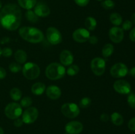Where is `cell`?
<instances>
[{
	"label": "cell",
	"instance_id": "obj_33",
	"mask_svg": "<svg viewBox=\"0 0 135 134\" xmlns=\"http://www.w3.org/2000/svg\"><path fill=\"white\" fill-rule=\"evenodd\" d=\"M132 26H133V22L129 20H127L123 23L122 29L123 30V31H128L131 29Z\"/></svg>",
	"mask_w": 135,
	"mask_h": 134
},
{
	"label": "cell",
	"instance_id": "obj_34",
	"mask_svg": "<svg viewBox=\"0 0 135 134\" xmlns=\"http://www.w3.org/2000/svg\"><path fill=\"white\" fill-rule=\"evenodd\" d=\"M13 55V50L9 47H5L2 49V55L5 57H10Z\"/></svg>",
	"mask_w": 135,
	"mask_h": 134
},
{
	"label": "cell",
	"instance_id": "obj_1",
	"mask_svg": "<svg viewBox=\"0 0 135 134\" xmlns=\"http://www.w3.org/2000/svg\"><path fill=\"white\" fill-rule=\"evenodd\" d=\"M21 19L22 12L16 4H7L0 11V24L9 31L17 30L21 23Z\"/></svg>",
	"mask_w": 135,
	"mask_h": 134
},
{
	"label": "cell",
	"instance_id": "obj_48",
	"mask_svg": "<svg viewBox=\"0 0 135 134\" xmlns=\"http://www.w3.org/2000/svg\"><path fill=\"white\" fill-rule=\"evenodd\" d=\"M97 1H104V0H97Z\"/></svg>",
	"mask_w": 135,
	"mask_h": 134
},
{
	"label": "cell",
	"instance_id": "obj_6",
	"mask_svg": "<svg viewBox=\"0 0 135 134\" xmlns=\"http://www.w3.org/2000/svg\"><path fill=\"white\" fill-rule=\"evenodd\" d=\"M22 114V106L17 102H10L5 109V114L11 120H15L20 118Z\"/></svg>",
	"mask_w": 135,
	"mask_h": 134
},
{
	"label": "cell",
	"instance_id": "obj_19",
	"mask_svg": "<svg viewBox=\"0 0 135 134\" xmlns=\"http://www.w3.org/2000/svg\"><path fill=\"white\" fill-rule=\"evenodd\" d=\"M20 7L26 10H31L36 5V0H17Z\"/></svg>",
	"mask_w": 135,
	"mask_h": 134
},
{
	"label": "cell",
	"instance_id": "obj_8",
	"mask_svg": "<svg viewBox=\"0 0 135 134\" xmlns=\"http://www.w3.org/2000/svg\"><path fill=\"white\" fill-rule=\"evenodd\" d=\"M39 115L38 109L34 106L27 108L22 114V120L26 124H30L35 122Z\"/></svg>",
	"mask_w": 135,
	"mask_h": 134
},
{
	"label": "cell",
	"instance_id": "obj_20",
	"mask_svg": "<svg viewBox=\"0 0 135 134\" xmlns=\"http://www.w3.org/2000/svg\"><path fill=\"white\" fill-rule=\"evenodd\" d=\"M15 59L19 64H25L27 60V54L24 50L18 49L15 53Z\"/></svg>",
	"mask_w": 135,
	"mask_h": 134
},
{
	"label": "cell",
	"instance_id": "obj_11",
	"mask_svg": "<svg viewBox=\"0 0 135 134\" xmlns=\"http://www.w3.org/2000/svg\"><path fill=\"white\" fill-rule=\"evenodd\" d=\"M113 89L117 93L127 95L131 93V86L127 81L125 80H118L113 84Z\"/></svg>",
	"mask_w": 135,
	"mask_h": 134
},
{
	"label": "cell",
	"instance_id": "obj_44",
	"mask_svg": "<svg viewBox=\"0 0 135 134\" xmlns=\"http://www.w3.org/2000/svg\"><path fill=\"white\" fill-rule=\"evenodd\" d=\"M131 22L135 24V13H133L131 16Z\"/></svg>",
	"mask_w": 135,
	"mask_h": 134
},
{
	"label": "cell",
	"instance_id": "obj_24",
	"mask_svg": "<svg viewBox=\"0 0 135 134\" xmlns=\"http://www.w3.org/2000/svg\"><path fill=\"white\" fill-rule=\"evenodd\" d=\"M109 20L115 26L121 24L123 22V18L120 14L117 13H113L109 16Z\"/></svg>",
	"mask_w": 135,
	"mask_h": 134
},
{
	"label": "cell",
	"instance_id": "obj_23",
	"mask_svg": "<svg viewBox=\"0 0 135 134\" xmlns=\"http://www.w3.org/2000/svg\"><path fill=\"white\" fill-rule=\"evenodd\" d=\"M114 47L112 43H107L103 47L102 54L104 58H108L113 53Z\"/></svg>",
	"mask_w": 135,
	"mask_h": 134
},
{
	"label": "cell",
	"instance_id": "obj_37",
	"mask_svg": "<svg viewBox=\"0 0 135 134\" xmlns=\"http://www.w3.org/2000/svg\"><path fill=\"white\" fill-rule=\"evenodd\" d=\"M23 123H24V122H23V121H22V120L21 119V118H17V119L15 120L13 124H14V126H15V127H21Z\"/></svg>",
	"mask_w": 135,
	"mask_h": 134
},
{
	"label": "cell",
	"instance_id": "obj_39",
	"mask_svg": "<svg viewBox=\"0 0 135 134\" xmlns=\"http://www.w3.org/2000/svg\"><path fill=\"white\" fill-rule=\"evenodd\" d=\"M109 120V116L108 115L107 113H102L100 116V120L102 122H108Z\"/></svg>",
	"mask_w": 135,
	"mask_h": 134
},
{
	"label": "cell",
	"instance_id": "obj_31",
	"mask_svg": "<svg viewBox=\"0 0 135 134\" xmlns=\"http://www.w3.org/2000/svg\"><path fill=\"white\" fill-rule=\"evenodd\" d=\"M9 68L12 73H18L21 70V64L17 62H13L9 64Z\"/></svg>",
	"mask_w": 135,
	"mask_h": 134
},
{
	"label": "cell",
	"instance_id": "obj_17",
	"mask_svg": "<svg viewBox=\"0 0 135 134\" xmlns=\"http://www.w3.org/2000/svg\"><path fill=\"white\" fill-rule=\"evenodd\" d=\"M46 95L51 100H57L61 95V90L57 85H50L46 89Z\"/></svg>",
	"mask_w": 135,
	"mask_h": 134
},
{
	"label": "cell",
	"instance_id": "obj_46",
	"mask_svg": "<svg viewBox=\"0 0 135 134\" xmlns=\"http://www.w3.org/2000/svg\"><path fill=\"white\" fill-rule=\"evenodd\" d=\"M1 55H2V49H1V47H0V56H1Z\"/></svg>",
	"mask_w": 135,
	"mask_h": 134
},
{
	"label": "cell",
	"instance_id": "obj_7",
	"mask_svg": "<svg viewBox=\"0 0 135 134\" xmlns=\"http://www.w3.org/2000/svg\"><path fill=\"white\" fill-rule=\"evenodd\" d=\"M105 61L102 58L96 57L91 61V70L96 76H100L104 74L105 71Z\"/></svg>",
	"mask_w": 135,
	"mask_h": 134
},
{
	"label": "cell",
	"instance_id": "obj_38",
	"mask_svg": "<svg viewBox=\"0 0 135 134\" xmlns=\"http://www.w3.org/2000/svg\"><path fill=\"white\" fill-rule=\"evenodd\" d=\"M88 41L90 43H91V44L95 45L96 44V43H98V38L96 35H92V36H90Z\"/></svg>",
	"mask_w": 135,
	"mask_h": 134
},
{
	"label": "cell",
	"instance_id": "obj_35",
	"mask_svg": "<svg viewBox=\"0 0 135 134\" xmlns=\"http://www.w3.org/2000/svg\"><path fill=\"white\" fill-rule=\"evenodd\" d=\"M90 0H75V2L80 7H85L89 3Z\"/></svg>",
	"mask_w": 135,
	"mask_h": 134
},
{
	"label": "cell",
	"instance_id": "obj_49",
	"mask_svg": "<svg viewBox=\"0 0 135 134\" xmlns=\"http://www.w3.org/2000/svg\"><path fill=\"white\" fill-rule=\"evenodd\" d=\"M0 25H1V24H0Z\"/></svg>",
	"mask_w": 135,
	"mask_h": 134
},
{
	"label": "cell",
	"instance_id": "obj_42",
	"mask_svg": "<svg viewBox=\"0 0 135 134\" xmlns=\"http://www.w3.org/2000/svg\"><path fill=\"white\" fill-rule=\"evenodd\" d=\"M9 40H10V39H9V38H3L1 41H0V43H1V44H4V43H9Z\"/></svg>",
	"mask_w": 135,
	"mask_h": 134
},
{
	"label": "cell",
	"instance_id": "obj_27",
	"mask_svg": "<svg viewBox=\"0 0 135 134\" xmlns=\"http://www.w3.org/2000/svg\"><path fill=\"white\" fill-rule=\"evenodd\" d=\"M79 72V67L76 64H71L69 66L66 70V73L70 76H73L77 74Z\"/></svg>",
	"mask_w": 135,
	"mask_h": 134
},
{
	"label": "cell",
	"instance_id": "obj_12",
	"mask_svg": "<svg viewBox=\"0 0 135 134\" xmlns=\"http://www.w3.org/2000/svg\"><path fill=\"white\" fill-rule=\"evenodd\" d=\"M90 34L87 29L80 28L74 31L73 33V38L78 43H84L89 39Z\"/></svg>",
	"mask_w": 135,
	"mask_h": 134
},
{
	"label": "cell",
	"instance_id": "obj_15",
	"mask_svg": "<svg viewBox=\"0 0 135 134\" xmlns=\"http://www.w3.org/2000/svg\"><path fill=\"white\" fill-rule=\"evenodd\" d=\"M34 12L38 17H46L50 15V9L44 3L39 2L34 7Z\"/></svg>",
	"mask_w": 135,
	"mask_h": 134
},
{
	"label": "cell",
	"instance_id": "obj_30",
	"mask_svg": "<svg viewBox=\"0 0 135 134\" xmlns=\"http://www.w3.org/2000/svg\"><path fill=\"white\" fill-rule=\"evenodd\" d=\"M32 104V100L30 97H24L21 100V106L23 108H28L30 107V105Z\"/></svg>",
	"mask_w": 135,
	"mask_h": 134
},
{
	"label": "cell",
	"instance_id": "obj_21",
	"mask_svg": "<svg viewBox=\"0 0 135 134\" xmlns=\"http://www.w3.org/2000/svg\"><path fill=\"white\" fill-rule=\"evenodd\" d=\"M111 120L113 124L117 126H121L124 122L123 116L120 113L117 112L112 113V114L111 115Z\"/></svg>",
	"mask_w": 135,
	"mask_h": 134
},
{
	"label": "cell",
	"instance_id": "obj_47",
	"mask_svg": "<svg viewBox=\"0 0 135 134\" xmlns=\"http://www.w3.org/2000/svg\"><path fill=\"white\" fill-rule=\"evenodd\" d=\"M1 7H2V3H1V1H0V9H1Z\"/></svg>",
	"mask_w": 135,
	"mask_h": 134
},
{
	"label": "cell",
	"instance_id": "obj_40",
	"mask_svg": "<svg viewBox=\"0 0 135 134\" xmlns=\"http://www.w3.org/2000/svg\"><path fill=\"white\" fill-rule=\"evenodd\" d=\"M7 76L6 70L2 67H0V80H3Z\"/></svg>",
	"mask_w": 135,
	"mask_h": 134
},
{
	"label": "cell",
	"instance_id": "obj_5",
	"mask_svg": "<svg viewBox=\"0 0 135 134\" xmlns=\"http://www.w3.org/2000/svg\"><path fill=\"white\" fill-rule=\"evenodd\" d=\"M61 112L67 118L73 119L80 114V109L78 105L74 102H66L61 107Z\"/></svg>",
	"mask_w": 135,
	"mask_h": 134
},
{
	"label": "cell",
	"instance_id": "obj_43",
	"mask_svg": "<svg viewBox=\"0 0 135 134\" xmlns=\"http://www.w3.org/2000/svg\"><path fill=\"white\" fill-rule=\"evenodd\" d=\"M129 74H130L131 76H133V78H135V66L133 67V68L130 70V71H129Z\"/></svg>",
	"mask_w": 135,
	"mask_h": 134
},
{
	"label": "cell",
	"instance_id": "obj_22",
	"mask_svg": "<svg viewBox=\"0 0 135 134\" xmlns=\"http://www.w3.org/2000/svg\"><path fill=\"white\" fill-rule=\"evenodd\" d=\"M84 25L88 30L90 31H94L97 26V21L94 17H88L86 18Z\"/></svg>",
	"mask_w": 135,
	"mask_h": 134
},
{
	"label": "cell",
	"instance_id": "obj_10",
	"mask_svg": "<svg viewBox=\"0 0 135 134\" xmlns=\"http://www.w3.org/2000/svg\"><path fill=\"white\" fill-rule=\"evenodd\" d=\"M47 41L52 45L59 44L62 42V35L58 29L55 27H49L46 30Z\"/></svg>",
	"mask_w": 135,
	"mask_h": 134
},
{
	"label": "cell",
	"instance_id": "obj_45",
	"mask_svg": "<svg viewBox=\"0 0 135 134\" xmlns=\"http://www.w3.org/2000/svg\"><path fill=\"white\" fill-rule=\"evenodd\" d=\"M0 134H4V131L2 129V127H0Z\"/></svg>",
	"mask_w": 135,
	"mask_h": 134
},
{
	"label": "cell",
	"instance_id": "obj_2",
	"mask_svg": "<svg viewBox=\"0 0 135 134\" xmlns=\"http://www.w3.org/2000/svg\"><path fill=\"white\" fill-rule=\"evenodd\" d=\"M20 36L27 42L38 43L43 41L44 35L43 32L38 28L30 26H23L18 30Z\"/></svg>",
	"mask_w": 135,
	"mask_h": 134
},
{
	"label": "cell",
	"instance_id": "obj_32",
	"mask_svg": "<svg viewBox=\"0 0 135 134\" xmlns=\"http://www.w3.org/2000/svg\"><path fill=\"white\" fill-rule=\"evenodd\" d=\"M127 102L132 109H135V93H129L127 97Z\"/></svg>",
	"mask_w": 135,
	"mask_h": 134
},
{
	"label": "cell",
	"instance_id": "obj_26",
	"mask_svg": "<svg viewBox=\"0 0 135 134\" xmlns=\"http://www.w3.org/2000/svg\"><path fill=\"white\" fill-rule=\"evenodd\" d=\"M25 17L28 22H32V23H36L39 20V17L32 10H27V11L25 13Z\"/></svg>",
	"mask_w": 135,
	"mask_h": 134
},
{
	"label": "cell",
	"instance_id": "obj_28",
	"mask_svg": "<svg viewBox=\"0 0 135 134\" xmlns=\"http://www.w3.org/2000/svg\"><path fill=\"white\" fill-rule=\"evenodd\" d=\"M101 5L104 9L106 10H111L115 7V4L113 0H104L102 2Z\"/></svg>",
	"mask_w": 135,
	"mask_h": 134
},
{
	"label": "cell",
	"instance_id": "obj_9",
	"mask_svg": "<svg viewBox=\"0 0 135 134\" xmlns=\"http://www.w3.org/2000/svg\"><path fill=\"white\" fill-rule=\"evenodd\" d=\"M129 72L126 64L122 63H118L113 64L110 69V74L114 78H121L125 77Z\"/></svg>",
	"mask_w": 135,
	"mask_h": 134
},
{
	"label": "cell",
	"instance_id": "obj_4",
	"mask_svg": "<svg viewBox=\"0 0 135 134\" xmlns=\"http://www.w3.org/2000/svg\"><path fill=\"white\" fill-rule=\"evenodd\" d=\"M22 74L28 80H35L40 76V68L38 64L29 62L25 63L22 67Z\"/></svg>",
	"mask_w": 135,
	"mask_h": 134
},
{
	"label": "cell",
	"instance_id": "obj_3",
	"mask_svg": "<svg viewBox=\"0 0 135 134\" xmlns=\"http://www.w3.org/2000/svg\"><path fill=\"white\" fill-rule=\"evenodd\" d=\"M66 69L63 65L58 63H52L46 68V77L51 80H57L64 77Z\"/></svg>",
	"mask_w": 135,
	"mask_h": 134
},
{
	"label": "cell",
	"instance_id": "obj_14",
	"mask_svg": "<svg viewBox=\"0 0 135 134\" xmlns=\"http://www.w3.org/2000/svg\"><path fill=\"white\" fill-rule=\"evenodd\" d=\"M65 130L68 134H79L83 131V125L79 121H71L66 124Z\"/></svg>",
	"mask_w": 135,
	"mask_h": 134
},
{
	"label": "cell",
	"instance_id": "obj_25",
	"mask_svg": "<svg viewBox=\"0 0 135 134\" xmlns=\"http://www.w3.org/2000/svg\"><path fill=\"white\" fill-rule=\"evenodd\" d=\"M10 97L13 101H18L22 97V91L17 87H13L10 91Z\"/></svg>",
	"mask_w": 135,
	"mask_h": 134
},
{
	"label": "cell",
	"instance_id": "obj_13",
	"mask_svg": "<svg viewBox=\"0 0 135 134\" xmlns=\"http://www.w3.org/2000/svg\"><path fill=\"white\" fill-rule=\"evenodd\" d=\"M109 38L113 43H121L124 38L123 30L118 26H113L109 31Z\"/></svg>",
	"mask_w": 135,
	"mask_h": 134
},
{
	"label": "cell",
	"instance_id": "obj_36",
	"mask_svg": "<svg viewBox=\"0 0 135 134\" xmlns=\"http://www.w3.org/2000/svg\"><path fill=\"white\" fill-rule=\"evenodd\" d=\"M128 127L131 131H135V117L131 118L128 123Z\"/></svg>",
	"mask_w": 135,
	"mask_h": 134
},
{
	"label": "cell",
	"instance_id": "obj_18",
	"mask_svg": "<svg viewBox=\"0 0 135 134\" xmlns=\"http://www.w3.org/2000/svg\"><path fill=\"white\" fill-rule=\"evenodd\" d=\"M46 85L42 82H36L33 84L31 87V91L36 95H41L46 91Z\"/></svg>",
	"mask_w": 135,
	"mask_h": 134
},
{
	"label": "cell",
	"instance_id": "obj_41",
	"mask_svg": "<svg viewBox=\"0 0 135 134\" xmlns=\"http://www.w3.org/2000/svg\"><path fill=\"white\" fill-rule=\"evenodd\" d=\"M129 38L132 42H135V27L131 30L130 34H129Z\"/></svg>",
	"mask_w": 135,
	"mask_h": 134
},
{
	"label": "cell",
	"instance_id": "obj_16",
	"mask_svg": "<svg viewBox=\"0 0 135 134\" xmlns=\"http://www.w3.org/2000/svg\"><path fill=\"white\" fill-rule=\"evenodd\" d=\"M59 60L61 64L63 66H70L73 64L74 56L72 53L67 49L63 50L59 55Z\"/></svg>",
	"mask_w": 135,
	"mask_h": 134
},
{
	"label": "cell",
	"instance_id": "obj_29",
	"mask_svg": "<svg viewBox=\"0 0 135 134\" xmlns=\"http://www.w3.org/2000/svg\"><path fill=\"white\" fill-rule=\"evenodd\" d=\"M91 102H92V101L89 97H83L79 102V106L82 109H86L88 106H90Z\"/></svg>",
	"mask_w": 135,
	"mask_h": 134
}]
</instances>
